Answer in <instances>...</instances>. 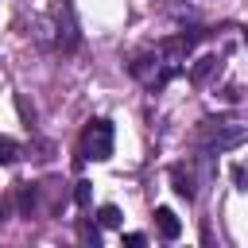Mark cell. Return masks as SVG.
<instances>
[{"instance_id": "6da1fadb", "label": "cell", "mask_w": 248, "mask_h": 248, "mask_svg": "<svg viewBox=\"0 0 248 248\" xmlns=\"http://www.w3.org/2000/svg\"><path fill=\"white\" fill-rule=\"evenodd\" d=\"M244 140H248V132H244L240 124H232V120H202V128H198V147L209 151V155L232 151V147H240Z\"/></svg>"}, {"instance_id": "7a4b0ae2", "label": "cell", "mask_w": 248, "mask_h": 248, "mask_svg": "<svg viewBox=\"0 0 248 248\" xmlns=\"http://www.w3.org/2000/svg\"><path fill=\"white\" fill-rule=\"evenodd\" d=\"M85 159H93V163L112 159V124H108V120H89V124L81 128L78 163H85Z\"/></svg>"}, {"instance_id": "3957f363", "label": "cell", "mask_w": 248, "mask_h": 248, "mask_svg": "<svg viewBox=\"0 0 248 248\" xmlns=\"http://www.w3.org/2000/svg\"><path fill=\"white\" fill-rule=\"evenodd\" d=\"M202 39V31H190V35H174V39H163L159 43V54L167 58V62H182L190 50H194V43Z\"/></svg>"}, {"instance_id": "277c9868", "label": "cell", "mask_w": 248, "mask_h": 248, "mask_svg": "<svg viewBox=\"0 0 248 248\" xmlns=\"http://www.w3.org/2000/svg\"><path fill=\"white\" fill-rule=\"evenodd\" d=\"M155 229H159L163 240H178V236H182V221H178V213H174L170 205H159V209H155Z\"/></svg>"}, {"instance_id": "5b68a950", "label": "cell", "mask_w": 248, "mask_h": 248, "mask_svg": "<svg viewBox=\"0 0 248 248\" xmlns=\"http://www.w3.org/2000/svg\"><path fill=\"white\" fill-rule=\"evenodd\" d=\"M170 182H174V194H178V198H186V202L194 198V182H190V174H186L182 167H170Z\"/></svg>"}, {"instance_id": "8992f818", "label": "cell", "mask_w": 248, "mask_h": 248, "mask_svg": "<svg viewBox=\"0 0 248 248\" xmlns=\"http://www.w3.org/2000/svg\"><path fill=\"white\" fill-rule=\"evenodd\" d=\"M213 70H217V58H213V54H209V58H198V66L190 70V81H194V85H202Z\"/></svg>"}, {"instance_id": "52a82bcc", "label": "cell", "mask_w": 248, "mask_h": 248, "mask_svg": "<svg viewBox=\"0 0 248 248\" xmlns=\"http://www.w3.org/2000/svg\"><path fill=\"white\" fill-rule=\"evenodd\" d=\"M97 221H101L105 229H116V225H120V209H116V205H101V209H97Z\"/></svg>"}, {"instance_id": "ba28073f", "label": "cell", "mask_w": 248, "mask_h": 248, "mask_svg": "<svg viewBox=\"0 0 248 248\" xmlns=\"http://www.w3.org/2000/svg\"><path fill=\"white\" fill-rule=\"evenodd\" d=\"M16 159H19V143L0 136V163H16Z\"/></svg>"}, {"instance_id": "9c48e42d", "label": "cell", "mask_w": 248, "mask_h": 248, "mask_svg": "<svg viewBox=\"0 0 248 248\" xmlns=\"http://www.w3.org/2000/svg\"><path fill=\"white\" fill-rule=\"evenodd\" d=\"M19 213H23V217H31V213H35V190H31V186H23V190H19Z\"/></svg>"}, {"instance_id": "30bf717a", "label": "cell", "mask_w": 248, "mask_h": 248, "mask_svg": "<svg viewBox=\"0 0 248 248\" xmlns=\"http://www.w3.org/2000/svg\"><path fill=\"white\" fill-rule=\"evenodd\" d=\"M89 198H93V190H89V182L81 178V182L74 186V202H78V205H89Z\"/></svg>"}, {"instance_id": "8fae6325", "label": "cell", "mask_w": 248, "mask_h": 248, "mask_svg": "<svg viewBox=\"0 0 248 248\" xmlns=\"http://www.w3.org/2000/svg\"><path fill=\"white\" fill-rule=\"evenodd\" d=\"M16 108H19V116H23V120H27V124H31V120H35V108H31V105H27V101H23V97H16Z\"/></svg>"}, {"instance_id": "7c38bea8", "label": "cell", "mask_w": 248, "mask_h": 248, "mask_svg": "<svg viewBox=\"0 0 248 248\" xmlns=\"http://www.w3.org/2000/svg\"><path fill=\"white\" fill-rule=\"evenodd\" d=\"M232 182H236V190H248V170L244 167H232Z\"/></svg>"}, {"instance_id": "4fadbf2b", "label": "cell", "mask_w": 248, "mask_h": 248, "mask_svg": "<svg viewBox=\"0 0 248 248\" xmlns=\"http://www.w3.org/2000/svg\"><path fill=\"white\" fill-rule=\"evenodd\" d=\"M124 244H128V248H143V244H147V236H143V232H128V236H124Z\"/></svg>"}, {"instance_id": "5bb4252c", "label": "cell", "mask_w": 248, "mask_h": 248, "mask_svg": "<svg viewBox=\"0 0 248 248\" xmlns=\"http://www.w3.org/2000/svg\"><path fill=\"white\" fill-rule=\"evenodd\" d=\"M81 240H93V244H97V229L85 225V221H81Z\"/></svg>"}, {"instance_id": "9a60e30c", "label": "cell", "mask_w": 248, "mask_h": 248, "mask_svg": "<svg viewBox=\"0 0 248 248\" xmlns=\"http://www.w3.org/2000/svg\"><path fill=\"white\" fill-rule=\"evenodd\" d=\"M4 217H8V202H0V221H4Z\"/></svg>"}, {"instance_id": "2e32d148", "label": "cell", "mask_w": 248, "mask_h": 248, "mask_svg": "<svg viewBox=\"0 0 248 248\" xmlns=\"http://www.w3.org/2000/svg\"><path fill=\"white\" fill-rule=\"evenodd\" d=\"M244 46H248V31H244Z\"/></svg>"}]
</instances>
